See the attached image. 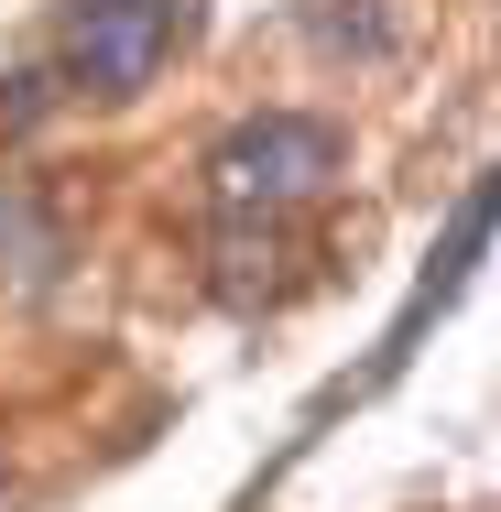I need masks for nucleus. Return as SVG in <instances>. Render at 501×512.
I'll use <instances>...</instances> for the list:
<instances>
[{
    "label": "nucleus",
    "mask_w": 501,
    "mask_h": 512,
    "mask_svg": "<svg viewBox=\"0 0 501 512\" xmlns=\"http://www.w3.org/2000/svg\"><path fill=\"white\" fill-rule=\"evenodd\" d=\"M338 175H349V131H338L327 109H251V120H229L218 153H207V207H218L229 229H251V218L316 207Z\"/></svg>",
    "instance_id": "nucleus-1"
},
{
    "label": "nucleus",
    "mask_w": 501,
    "mask_h": 512,
    "mask_svg": "<svg viewBox=\"0 0 501 512\" xmlns=\"http://www.w3.org/2000/svg\"><path fill=\"white\" fill-rule=\"evenodd\" d=\"M197 44V0H66L44 33V77L55 99H142L175 55Z\"/></svg>",
    "instance_id": "nucleus-2"
},
{
    "label": "nucleus",
    "mask_w": 501,
    "mask_h": 512,
    "mask_svg": "<svg viewBox=\"0 0 501 512\" xmlns=\"http://www.w3.org/2000/svg\"><path fill=\"white\" fill-rule=\"evenodd\" d=\"M66 273V229L33 197H0V295H44Z\"/></svg>",
    "instance_id": "nucleus-3"
}]
</instances>
